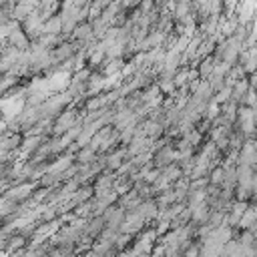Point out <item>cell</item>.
<instances>
[{"mask_svg": "<svg viewBox=\"0 0 257 257\" xmlns=\"http://www.w3.org/2000/svg\"><path fill=\"white\" fill-rule=\"evenodd\" d=\"M10 42L16 46V48H26L28 46V40H26V36L16 28V30H12L10 32Z\"/></svg>", "mask_w": 257, "mask_h": 257, "instance_id": "obj_2", "label": "cell"}, {"mask_svg": "<svg viewBox=\"0 0 257 257\" xmlns=\"http://www.w3.org/2000/svg\"><path fill=\"white\" fill-rule=\"evenodd\" d=\"M78 120V114H76V110H62L60 114H58V118H56V122H54V133L56 135H60V133H64V131H68L74 122Z\"/></svg>", "mask_w": 257, "mask_h": 257, "instance_id": "obj_1", "label": "cell"}, {"mask_svg": "<svg viewBox=\"0 0 257 257\" xmlns=\"http://www.w3.org/2000/svg\"><path fill=\"white\" fill-rule=\"evenodd\" d=\"M2 128H4V122H0V131H2Z\"/></svg>", "mask_w": 257, "mask_h": 257, "instance_id": "obj_5", "label": "cell"}, {"mask_svg": "<svg viewBox=\"0 0 257 257\" xmlns=\"http://www.w3.org/2000/svg\"><path fill=\"white\" fill-rule=\"evenodd\" d=\"M241 104H243V106H255V104H257V92H255L251 86H249V88H247V92L243 94Z\"/></svg>", "mask_w": 257, "mask_h": 257, "instance_id": "obj_3", "label": "cell"}, {"mask_svg": "<svg viewBox=\"0 0 257 257\" xmlns=\"http://www.w3.org/2000/svg\"><path fill=\"white\" fill-rule=\"evenodd\" d=\"M249 86H251V88H253V90L257 92V72L249 76Z\"/></svg>", "mask_w": 257, "mask_h": 257, "instance_id": "obj_4", "label": "cell"}]
</instances>
